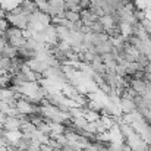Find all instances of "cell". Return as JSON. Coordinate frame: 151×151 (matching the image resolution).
I'll return each mask as SVG.
<instances>
[{"instance_id": "1", "label": "cell", "mask_w": 151, "mask_h": 151, "mask_svg": "<svg viewBox=\"0 0 151 151\" xmlns=\"http://www.w3.org/2000/svg\"><path fill=\"white\" fill-rule=\"evenodd\" d=\"M119 106L120 109L125 111V114H132L137 111V106L132 99H128V97H120V101H119Z\"/></svg>"}, {"instance_id": "2", "label": "cell", "mask_w": 151, "mask_h": 151, "mask_svg": "<svg viewBox=\"0 0 151 151\" xmlns=\"http://www.w3.org/2000/svg\"><path fill=\"white\" fill-rule=\"evenodd\" d=\"M99 22L104 27V29H110L113 27H119V25H116V22H114V19H113L111 15H104V16L99 18Z\"/></svg>"}, {"instance_id": "3", "label": "cell", "mask_w": 151, "mask_h": 151, "mask_svg": "<svg viewBox=\"0 0 151 151\" xmlns=\"http://www.w3.org/2000/svg\"><path fill=\"white\" fill-rule=\"evenodd\" d=\"M65 19H68L69 22H78L81 21V12H70V10H66L65 13Z\"/></svg>"}, {"instance_id": "4", "label": "cell", "mask_w": 151, "mask_h": 151, "mask_svg": "<svg viewBox=\"0 0 151 151\" xmlns=\"http://www.w3.org/2000/svg\"><path fill=\"white\" fill-rule=\"evenodd\" d=\"M141 27L144 28V31H145V32L151 37V21L150 19H147V18H145V19L141 22Z\"/></svg>"}, {"instance_id": "5", "label": "cell", "mask_w": 151, "mask_h": 151, "mask_svg": "<svg viewBox=\"0 0 151 151\" xmlns=\"http://www.w3.org/2000/svg\"><path fill=\"white\" fill-rule=\"evenodd\" d=\"M82 151H100V150H99L96 145H93V144H91V145H87V147H84V150H82Z\"/></svg>"}]
</instances>
